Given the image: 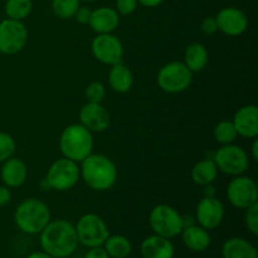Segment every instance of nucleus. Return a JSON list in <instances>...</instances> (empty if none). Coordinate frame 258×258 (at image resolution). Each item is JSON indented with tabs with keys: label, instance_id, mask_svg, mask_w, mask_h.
Returning a JSON list of instances; mask_svg holds the SVG:
<instances>
[{
	"label": "nucleus",
	"instance_id": "1",
	"mask_svg": "<svg viewBox=\"0 0 258 258\" xmlns=\"http://www.w3.org/2000/svg\"><path fill=\"white\" fill-rule=\"evenodd\" d=\"M39 242L43 252L54 258H67L77 249L76 228L66 219L50 221L40 232Z\"/></svg>",
	"mask_w": 258,
	"mask_h": 258
},
{
	"label": "nucleus",
	"instance_id": "2",
	"mask_svg": "<svg viewBox=\"0 0 258 258\" xmlns=\"http://www.w3.org/2000/svg\"><path fill=\"white\" fill-rule=\"evenodd\" d=\"M80 176L90 189L96 191L110 190L117 180L115 163L103 154H90L81 161Z\"/></svg>",
	"mask_w": 258,
	"mask_h": 258
},
{
	"label": "nucleus",
	"instance_id": "3",
	"mask_svg": "<svg viewBox=\"0 0 258 258\" xmlns=\"http://www.w3.org/2000/svg\"><path fill=\"white\" fill-rule=\"evenodd\" d=\"M14 221L24 233L39 234L50 222L49 207L39 199H25L15 209Z\"/></svg>",
	"mask_w": 258,
	"mask_h": 258
},
{
	"label": "nucleus",
	"instance_id": "4",
	"mask_svg": "<svg viewBox=\"0 0 258 258\" xmlns=\"http://www.w3.org/2000/svg\"><path fill=\"white\" fill-rule=\"evenodd\" d=\"M59 149L64 158L81 163L90 154H92V133L81 123H72L60 134Z\"/></svg>",
	"mask_w": 258,
	"mask_h": 258
},
{
	"label": "nucleus",
	"instance_id": "5",
	"mask_svg": "<svg viewBox=\"0 0 258 258\" xmlns=\"http://www.w3.org/2000/svg\"><path fill=\"white\" fill-rule=\"evenodd\" d=\"M149 224L154 234L174 238L179 236L185 227V221L181 214L168 204H158L149 214Z\"/></svg>",
	"mask_w": 258,
	"mask_h": 258
},
{
	"label": "nucleus",
	"instance_id": "6",
	"mask_svg": "<svg viewBox=\"0 0 258 258\" xmlns=\"http://www.w3.org/2000/svg\"><path fill=\"white\" fill-rule=\"evenodd\" d=\"M78 243L87 248L102 247L110 236L107 224L100 216L95 213L83 214L75 226Z\"/></svg>",
	"mask_w": 258,
	"mask_h": 258
},
{
	"label": "nucleus",
	"instance_id": "7",
	"mask_svg": "<svg viewBox=\"0 0 258 258\" xmlns=\"http://www.w3.org/2000/svg\"><path fill=\"white\" fill-rule=\"evenodd\" d=\"M193 81V72L184 64V62L166 63L160 68L156 82L166 93H180L189 88Z\"/></svg>",
	"mask_w": 258,
	"mask_h": 258
},
{
	"label": "nucleus",
	"instance_id": "8",
	"mask_svg": "<svg viewBox=\"0 0 258 258\" xmlns=\"http://www.w3.org/2000/svg\"><path fill=\"white\" fill-rule=\"evenodd\" d=\"M44 180L50 189L57 191L71 190L80 180V168L76 161L67 158L58 159L49 166Z\"/></svg>",
	"mask_w": 258,
	"mask_h": 258
},
{
	"label": "nucleus",
	"instance_id": "9",
	"mask_svg": "<svg viewBox=\"0 0 258 258\" xmlns=\"http://www.w3.org/2000/svg\"><path fill=\"white\" fill-rule=\"evenodd\" d=\"M213 160L218 170L232 176L242 175L249 168L248 154L241 146L233 144L222 145L214 154Z\"/></svg>",
	"mask_w": 258,
	"mask_h": 258
},
{
	"label": "nucleus",
	"instance_id": "10",
	"mask_svg": "<svg viewBox=\"0 0 258 258\" xmlns=\"http://www.w3.org/2000/svg\"><path fill=\"white\" fill-rule=\"evenodd\" d=\"M28 30L23 22L7 19L0 22V53L17 54L27 44Z\"/></svg>",
	"mask_w": 258,
	"mask_h": 258
},
{
	"label": "nucleus",
	"instance_id": "11",
	"mask_svg": "<svg viewBox=\"0 0 258 258\" xmlns=\"http://www.w3.org/2000/svg\"><path fill=\"white\" fill-rule=\"evenodd\" d=\"M227 198L234 208L247 209L253 206L258 199L256 181L248 176H234L227 186Z\"/></svg>",
	"mask_w": 258,
	"mask_h": 258
},
{
	"label": "nucleus",
	"instance_id": "12",
	"mask_svg": "<svg viewBox=\"0 0 258 258\" xmlns=\"http://www.w3.org/2000/svg\"><path fill=\"white\" fill-rule=\"evenodd\" d=\"M91 50L98 62L108 66L121 62L123 55L122 43L112 33L96 35L91 43Z\"/></svg>",
	"mask_w": 258,
	"mask_h": 258
},
{
	"label": "nucleus",
	"instance_id": "13",
	"mask_svg": "<svg viewBox=\"0 0 258 258\" xmlns=\"http://www.w3.org/2000/svg\"><path fill=\"white\" fill-rule=\"evenodd\" d=\"M196 217L198 224L207 231L216 229L224 219V206L213 196H206L197 206Z\"/></svg>",
	"mask_w": 258,
	"mask_h": 258
},
{
	"label": "nucleus",
	"instance_id": "14",
	"mask_svg": "<svg viewBox=\"0 0 258 258\" xmlns=\"http://www.w3.org/2000/svg\"><path fill=\"white\" fill-rule=\"evenodd\" d=\"M218 30L229 37H238L248 28V18L243 10L234 7H226L216 15Z\"/></svg>",
	"mask_w": 258,
	"mask_h": 258
},
{
	"label": "nucleus",
	"instance_id": "15",
	"mask_svg": "<svg viewBox=\"0 0 258 258\" xmlns=\"http://www.w3.org/2000/svg\"><path fill=\"white\" fill-rule=\"evenodd\" d=\"M80 123L91 133H103L111 125L108 111L101 103L87 102L80 110Z\"/></svg>",
	"mask_w": 258,
	"mask_h": 258
},
{
	"label": "nucleus",
	"instance_id": "16",
	"mask_svg": "<svg viewBox=\"0 0 258 258\" xmlns=\"http://www.w3.org/2000/svg\"><path fill=\"white\" fill-rule=\"evenodd\" d=\"M233 125L238 136L254 139L258 136V108L256 105H246L238 108L233 117Z\"/></svg>",
	"mask_w": 258,
	"mask_h": 258
},
{
	"label": "nucleus",
	"instance_id": "17",
	"mask_svg": "<svg viewBox=\"0 0 258 258\" xmlns=\"http://www.w3.org/2000/svg\"><path fill=\"white\" fill-rule=\"evenodd\" d=\"M120 24V15L113 8L101 7L92 10L88 25L97 34H107L117 29Z\"/></svg>",
	"mask_w": 258,
	"mask_h": 258
},
{
	"label": "nucleus",
	"instance_id": "18",
	"mask_svg": "<svg viewBox=\"0 0 258 258\" xmlns=\"http://www.w3.org/2000/svg\"><path fill=\"white\" fill-rule=\"evenodd\" d=\"M140 252L143 258H173L174 246L169 238L153 234L141 242Z\"/></svg>",
	"mask_w": 258,
	"mask_h": 258
},
{
	"label": "nucleus",
	"instance_id": "19",
	"mask_svg": "<svg viewBox=\"0 0 258 258\" xmlns=\"http://www.w3.org/2000/svg\"><path fill=\"white\" fill-rule=\"evenodd\" d=\"M2 180L8 188H19L27 180V165L22 159L9 158L4 161L2 168Z\"/></svg>",
	"mask_w": 258,
	"mask_h": 258
},
{
	"label": "nucleus",
	"instance_id": "20",
	"mask_svg": "<svg viewBox=\"0 0 258 258\" xmlns=\"http://www.w3.org/2000/svg\"><path fill=\"white\" fill-rule=\"evenodd\" d=\"M181 241L188 249L193 252H204L211 247V234L203 227L190 224L181 231Z\"/></svg>",
	"mask_w": 258,
	"mask_h": 258
},
{
	"label": "nucleus",
	"instance_id": "21",
	"mask_svg": "<svg viewBox=\"0 0 258 258\" xmlns=\"http://www.w3.org/2000/svg\"><path fill=\"white\" fill-rule=\"evenodd\" d=\"M222 258H258V252L246 238L232 237L222 246Z\"/></svg>",
	"mask_w": 258,
	"mask_h": 258
},
{
	"label": "nucleus",
	"instance_id": "22",
	"mask_svg": "<svg viewBox=\"0 0 258 258\" xmlns=\"http://www.w3.org/2000/svg\"><path fill=\"white\" fill-rule=\"evenodd\" d=\"M108 83L115 92H128L134 85L133 72L123 63H116V64L111 66V70L108 72Z\"/></svg>",
	"mask_w": 258,
	"mask_h": 258
},
{
	"label": "nucleus",
	"instance_id": "23",
	"mask_svg": "<svg viewBox=\"0 0 258 258\" xmlns=\"http://www.w3.org/2000/svg\"><path fill=\"white\" fill-rule=\"evenodd\" d=\"M209 54L206 45L199 42L190 43L184 52V64L191 72H201L208 64Z\"/></svg>",
	"mask_w": 258,
	"mask_h": 258
},
{
	"label": "nucleus",
	"instance_id": "24",
	"mask_svg": "<svg viewBox=\"0 0 258 258\" xmlns=\"http://www.w3.org/2000/svg\"><path fill=\"white\" fill-rule=\"evenodd\" d=\"M218 175V168L213 159H204L198 161L191 169V179L197 185H211Z\"/></svg>",
	"mask_w": 258,
	"mask_h": 258
},
{
	"label": "nucleus",
	"instance_id": "25",
	"mask_svg": "<svg viewBox=\"0 0 258 258\" xmlns=\"http://www.w3.org/2000/svg\"><path fill=\"white\" fill-rule=\"evenodd\" d=\"M103 248L111 258H126L131 254L133 244L127 237L122 234L108 236L103 243Z\"/></svg>",
	"mask_w": 258,
	"mask_h": 258
},
{
	"label": "nucleus",
	"instance_id": "26",
	"mask_svg": "<svg viewBox=\"0 0 258 258\" xmlns=\"http://www.w3.org/2000/svg\"><path fill=\"white\" fill-rule=\"evenodd\" d=\"M33 9L32 0H7L5 3V14L9 19L23 22L29 17Z\"/></svg>",
	"mask_w": 258,
	"mask_h": 258
},
{
	"label": "nucleus",
	"instance_id": "27",
	"mask_svg": "<svg viewBox=\"0 0 258 258\" xmlns=\"http://www.w3.org/2000/svg\"><path fill=\"white\" fill-rule=\"evenodd\" d=\"M213 136L217 143H219L221 145H228V144H233L238 134H237L236 127H234L232 121L224 120L214 126Z\"/></svg>",
	"mask_w": 258,
	"mask_h": 258
},
{
	"label": "nucleus",
	"instance_id": "28",
	"mask_svg": "<svg viewBox=\"0 0 258 258\" xmlns=\"http://www.w3.org/2000/svg\"><path fill=\"white\" fill-rule=\"evenodd\" d=\"M80 7L81 0H52V10L59 19L73 18Z\"/></svg>",
	"mask_w": 258,
	"mask_h": 258
},
{
	"label": "nucleus",
	"instance_id": "29",
	"mask_svg": "<svg viewBox=\"0 0 258 258\" xmlns=\"http://www.w3.org/2000/svg\"><path fill=\"white\" fill-rule=\"evenodd\" d=\"M85 96L87 98V102L92 103H102V101L106 97V88L98 81L88 83L85 90Z\"/></svg>",
	"mask_w": 258,
	"mask_h": 258
},
{
	"label": "nucleus",
	"instance_id": "30",
	"mask_svg": "<svg viewBox=\"0 0 258 258\" xmlns=\"http://www.w3.org/2000/svg\"><path fill=\"white\" fill-rule=\"evenodd\" d=\"M17 144L13 136L7 133H0V163H4L9 158H12L15 153Z\"/></svg>",
	"mask_w": 258,
	"mask_h": 258
},
{
	"label": "nucleus",
	"instance_id": "31",
	"mask_svg": "<svg viewBox=\"0 0 258 258\" xmlns=\"http://www.w3.org/2000/svg\"><path fill=\"white\" fill-rule=\"evenodd\" d=\"M244 223L253 236L258 234V203L248 207L244 214Z\"/></svg>",
	"mask_w": 258,
	"mask_h": 258
},
{
	"label": "nucleus",
	"instance_id": "32",
	"mask_svg": "<svg viewBox=\"0 0 258 258\" xmlns=\"http://www.w3.org/2000/svg\"><path fill=\"white\" fill-rule=\"evenodd\" d=\"M116 12L118 13V15H123V17H127V15L134 14L138 9V0H116Z\"/></svg>",
	"mask_w": 258,
	"mask_h": 258
},
{
	"label": "nucleus",
	"instance_id": "33",
	"mask_svg": "<svg viewBox=\"0 0 258 258\" xmlns=\"http://www.w3.org/2000/svg\"><path fill=\"white\" fill-rule=\"evenodd\" d=\"M201 29L204 34L212 35L218 32V24H217L216 17H208L203 19L201 24Z\"/></svg>",
	"mask_w": 258,
	"mask_h": 258
},
{
	"label": "nucleus",
	"instance_id": "34",
	"mask_svg": "<svg viewBox=\"0 0 258 258\" xmlns=\"http://www.w3.org/2000/svg\"><path fill=\"white\" fill-rule=\"evenodd\" d=\"M91 14H92V10H91L90 8L80 7L77 9V12L75 13V15H73V18H76V20H77L80 24L85 25L88 24V22H90Z\"/></svg>",
	"mask_w": 258,
	"mask_h": 258
},
{
	"label": "nucleus",
	"instance_id": "35",
	"mask_svg": "<svg viewBox=\"0 0 258 258\" xmlns=\"http://www.w3.org/2000/svg\"><path fill=\"white\" fill-rule=\"evenodd\" d=\"M85 258H111L105 251L103 247H95V248H90V251L86 253Z\"/></svg>",
	"mask_w": 258,
	"mask_h": 258
},
{
	"label": "nucleus",
	"instance_id": "36",
	"mask_svg": "<svg viewBox=\"0 0 258 258\" xmlns=\"http://www.w3.org/2000/svg\"><path fill=\"white\" fill-rule=\"evenodd\" d=\"M12 201V191L8 186H0V207L5 206Z\"/></svg>",
	"mask_w": 258,
	"mask_h": 258
},
{
	"label": "nucleus",
	"instance_id": "37",
	"mask_svg": "<svg viewBox=\"0 0 258 258\" xmlns=\"http://www.w3.org/2000/svg\"><path fill=\"white\" fill-rule=\"evenodd\" d=\"M138 3L144 8H156L163 4L164 0H138Z\"/></svg>",
	"mask_w": 258,
	"mask_h": 258
},
{
	"label": "nucleus",
	"instance_id": "38",
	"mask_svg": "<svg viewBox=\"0 0 258 258\" xmlns=\"http://www.w3.org/2000/svg\"><path fill=\"white\" fill-rule=\"evenodd\" d=\"M251 155L253 160H258V140L256 138L253 139V144L251 146Z\"/></svg>",
	"mask_w": 258,
	"mask_h": 258
},
{
	"label": "nucleus",
	"instance_id": "39",
	"mask_svg": "<svg viewBox=\"0 0 258 258\" xmlns=\"http://www.w3.org/2000/svg\"><path fill=\"white\" fill-rule=\"evenodd\" d=\"M27 258H54V257L45 253V252H33V253H30Z\"/></svg>",
	"mask_w": 258,
	"mask_h": 258
},
{
	"label": "nucleus",
	"instance_id": "40",
	"mask_svg": "<svg viewBox=\"0 0 258 258\" xmlns=\"http://www.w3.org/2000/svg\"><path fill=\"white\" fill-rule=\"evenodd\" d=\"M82 2H86V3H93V2H96V0H82Z\"/></svg>",
	"mask_w": 258,
	"mask_h": 258
},
{
	"label": "nucleus",
	"instance_id": "41",
	"mask_svg": "<svg viewBox=\"0 0 258 258\" xmlns=\"http://www.w3.org/2000/svg\"><path fill=\"white\" fill-rule=\"evenodd\" d=\"M173 258H174V257H173Z\"/></svg>",
	"mask_w": 258,
	"mask_h": 258
}]
</instances>
